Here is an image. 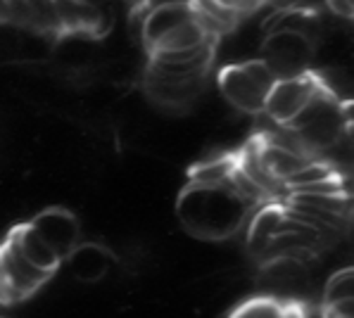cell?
Instances as JSON below:
<instances>
[{
  "mask_svg": "<svg viewBox=\"0 0 354 318\" xmlns=\"http://www.w3.org/2000/svg\"><path fill=\"white\" fill-rule=\"evenodd\" d=\"M0 21H10V10H8V0H0Z\"/></svg>",
  "mask_w": 354,
  "mask_h": 318,
  "instance_id": "21",
  "label": "cell"
},
{
  "mask_svg": "<svg viewBox=\"0 0 354 318\" xmlns=\"http://www.w3.org/2000/svg\"><path fill=\"white\" fill-rule=\"evenodd\" d=\"M233 167H236V157H231V155L198 164V167L190 169V185H205V188L224 185L228 176H231Z\"/></svg>",
  "mask_w": 354,
  "mask_h": 318,
  "instance_id": "11",
  "label": "cell"
},
{
  "mask_svg": "<svg viewBox=\"0 0 354 318\" xmlns=\"http://www.w3.org/2000/svg\"><path fill=\"white\" fill-rule=\"evenodd\" d=\"M266 3H271V0H266ZM288 3H290V0H288Z\"/></svg>",
  "mask_w": 354,
  "mask_h": 318,
  "instance_id": "23",
  "label": "cell"
},
{
  "mask_svg": "<svg viewBox=\"0 0 354 318\" xmlns=\"http://www.w3.org/2000/svg\"><path fill=\"white\" fill-rule=\"evenodd\" d=\"M190 8H193L195 12L207 15L209 19L224 24L226 29H231V31L241 24V19H245L243 15H238V12H233V10L224 8V5L216 3V0H190Z\"/></svg>",
  "mask_w": 354,
  "mask_h": 318,
  "instance_id": "16",
  "label": "cell"
},
{
  "mask_svg": "<svg viewBox=\"0 0 354 318\" xmlns=\"http://www.w3.org/2000/svg\"><path fill=\"white\" fill-rule=\"evenodd\" d=\"M248 205L233 193L231 183L205 188L190 185L178 200V216L190 233L200 238H226L241 228Z\"/></svg>",
  "mask_w": 354,
  "mask_h": 318,
  "instance_id": "1",
  "label": "cell"
},
{
  "mask_svg": "<svg viewBox=\"0 0 354 318\" xmlns=\"http://www.w3.org/2000/svg\"><path fill=\"white\" fill-rule=\"evenodd\" d=\"M81 3L91 5V8H102V3H105V0H81Z\"/></svg>",
  "mask_w": 354,
  "mask_h": 318,
  "instance_id": "22",
  "label": "cell"
},
{
  "mask_svg": "<svg viewBox=\"0 0 354 318\" xmlns=\"http://www.w3.org/2000/svg\"><path fill=\"white\" fill-rule=\"evenodd\" d=\"M29 226L41 235L48 247L55 252L59 261L67 259L76 250V245H79V233H81L79 221H76L74 214L67 209L41 212Z\"/></svg>",
  "mask_w": 354,
  "mask_h": 318,
  "instance_id": "5",
  "label": "cell"
},
{
  "mask_svg": "<svg viewBox=\"0 0 354 318\" xmlns=\"http://www.w3.org/2000/svg\"><path fill=\"white\" fill-rule=\"evenodd\" d=\"M193 17V8L188 5H167V8H157V10H150L145 15V21H143V34H140V41L143 46L152 50L157 43L165 38L169 31H174L178 24L188 21Z\"/></svg>",
  "mask_w": 354,
  "mask_h": 318,
  "instance_id": "6",
  "label": "cell"
},
{
  "mask_svg": "<svg viewBox=\"0 0 354 318\" xmlns=\"http://www.w3.org/2000/svg\"><path fill=\"white\" fill-rule=\"evenodd\" d=\"M10 10V21L17 26H31L34 29V19H31V8L29 0H8Z\"/></svg>",
  "mask_w": 354,
  "mask_h": 318,
  "instance_id": "18",
  "label": "cell"
},
{
  "mask_svg": "<svg viewBox=\"0 0 354 318\" xmlns=\"http://www.w3.org/2000/svg\"><path fill=\"white\" fill-rule=\"evenodd\" d=\"M276 76L264 59H243L226 64L219 71V91L236 109L248 114H261L269 91L274 88Z\"/></svg>",
  "mask_w": 354,
  "mask_h": 318,
  "instance_id": "2",
  "label": "cell"
},
{
  "mask_svg": "<svg viewBox=\"0 0 354 318\" xmlns=\"http://www.w3.org/2000/svg\"><path fill=\"white\" fill-rule=\"evenodd\" d=\"M207 41H214V38L207 36L205 31L200 29V26L193 21V17H190L188 21L178 24L174 31H169V34L162 38V41L157 43V46L152 48L150 53H160V50H188V48H198V46H203V43H207Z\"/></svg>",
  "mask_w": 354,
  "mask_h": 318,
  "instance_id": "10",
  "label": "cell"
},
{
  "mask_svg": "<svg viewBox=\"0 0 354 318\" xmlns=\"http://www.w3.org/2000/svg\"><path fill=\"white\" fill-rule=\"evenodd\" d=\"M333 176H337V174L328 162H312V159H309V162L302 164L295 174H290V176L283 180V188L290 193V190H295V188H304V185L319 183V180L333 178Z\"/></svg>",
  "mask_w": 354,
  "mask_h": 318,
  "instance_id": "12",
  "label": "cell"
},
{
  "mask_svg": "<svg viewBox=\"0 0 354 318\" xmlns=\"http://www.w3.org/2000/svg\"><path fill=\"white\" fill-rule=\"evenodd\" d=\"M288 304L276 299H252L245 301L231 314V318H286Z\"/></svg>",
  "mask_w": 354,
  "mask_h": 318,
  "instance_id": "14",
  "label": "cell"
},
{
  "mask_svg": "<svg viewBox=\"0 0 354 318\" xmlns=\"http://www.w3.org/2000/svg\"><path fill=\"white\" fill-rule=\"evenodd\" d=\"M324 3H326V8L335 15V17L352 19V15H354V3H352V0H324Z\"/></svg>",
  "mask_w": 354,
  "mask_h": 318,
  "instance_id": "19",
  "label": "cell"
},
{
  "mask_svg": "<svg viewBox=\"0 0 354 318\" xmlns=\"http://www.w3.org/2000/svg\"><path fill=\"white\" fill-rule=\"evenodd\" d=\"M72 261V271L79 281H97L100 276H105L107 266H110V256L102 247L95 245H84V247H76L72 254L67 256Z\"/></svg>",
  "mask_w": 354,
  "mask_h": 318,
  "instance_id": "8",
  "label": "cell"
},
{
  "mask_svg": "<svg viewBox=\"0 0 354 318\" xmlns=\"http://www.w3.org/2000/svg\"><path fill=\"white\" fill-rule=\"evenodd\" d=\"M352 299V268H342L330 276V281L326 283L324 292V306L337 304V301Z\"/></svg>",
  "mask_w": 354,
  "mask_h": 318,
  "instance_id": "17",
  "label": "cell"
},
{
  "mask_svg": "<svg viewBox=\"0 0 354 318\" xmlns=\"http://www.w3.org/2000/svg\"><path fill=\"white\" fill-rule=\"evenodd\" d=\"M31 19H34V29L46 31V34H57L59 19L55 10V0H29Z\"/></svg>",
  "mask_w": 354,
  "mask_h": 318,
  "instance_id": "15",
  "label": "cell"
},
{
  "mask_svg": "<svg viewBox=\"0 0 354 318\" xmlns=\"http://www.w3.org/2000/svg\"><path fill=\"white\" fill-rule=\"evenodd\" d=\"M236 3V10L243 15V17H248V15L257 12L261 5H266V0H233Z\"/></svg>",
  "mask_w": 354,
  "mask_h": 318,
  "instance_id": "20",
  "label": "cell"
},
{
  "mask_svg": "<svg viewBox=\"0 0 354 318\" xmlns=\"http://www.w3.org/2000/svg\"><path fill=\"white\" fill-rule=\"evenodd\" d=\"M10 238L17 243V247L21 250V254H24L36 268L50 273V276L55 273V268L59 266L57 254L50 247H48L46 243H43V238L29 226V223H26V226H17V228L12 230V233H10Z\"/></svg>",
  "mask_w": 354,
  "mask_h": 318,
  "instance_id": "7",
  "label": "cell"
},
{
  "mask_svg": "<svg viewBox=\"0 0 354 318\" xmlns=\"http://www.w3.org/2000/svg\"><path fill=\"white\" fill-rule=\"evenodd\" d=\"M321 86H324V81L312 71L290 76V79H279L274 84V88L269 91V95H266L264 114L269 119H274L276 124L288 126L307 107V102L317 95Z\"/></svg>",
  "mask_w": 354,
  "mask_h": 318,
  "instance_id": "4",
  "label": "cell"
},
{
  "mask_svg": "<svg viewBox=\"0 0 354 318\" xmlns=\"http://www.w3.org/2000/svg\"><path fill=\"white\" fill-rule=\"evenodd\" d=\"M264 62L269 64V69L274 71L276 81L279 79H290V76H299L304 71H309V62L314 59V48L312 41L288 31H276V34H266V38L259 46Z\"/></svg>",
  "mask_w": 354,
  "mask_h": 318,
  "instance_id": "3",
  "label": "cell"
},
{
  "mask_svg": "<svg viewBox=\"0 0 354 318\" xmlns=\"http://www.w3.org/2000/svg\"><path fill=\"white\" fill-rule=\"evenodd\" d=\"M283 221V209L276 205H264V209L257 212L252 221V228H250V238L248 245L254 254H264L266 247H269V240L276 235V228Z\"/></svg>",
  "mask_w": 354,
  "mask_h": 318,
  "instance_id": "9",
  "label": "cell"
},
{
  "mask_svg": "<svg viewBox=\"0 0 354 318\" xmlns=\"http://www.w3.org/2000/svg\"><path fill=\"white\" fill-rule=\"evenodd\" d=\"M288 202H295V205L314 207L321 212H330L337 216H345L347 207H350V197L347 195H302V193H290Z\"/></svg>",
  "mask_w": 354,
  "mask_h": 318,
  "instance_id": "13",
  "label": "cell"
}]
</instances>
